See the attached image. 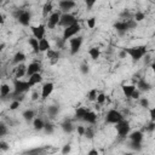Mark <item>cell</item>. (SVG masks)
Masks as SVG:
<instances>
[{"mask_svg": "<svg viewBox=\"0 0 155 155\" xmlns=\"http://www.w3.org/2000/svg\"><path fill=\"white\" fill-rule=\"evenodd\" d=\"M124 50H125L126 53L132 58L133 62L140 61V59L147 54V46H144V45L132 46V47H127V48H124Z\"/></svg>", "mask_w": 155, "mask_h": 155, "instance_id": "6da1fadb", "label": "cell"}, {"mask_svg": "<svg viewBox=\"0 0 155 155\" xmlns=\"http://www.w3.org/2000/svg\"><path fill=\"white\" fill-rule=\"evenodd\" d=\"M29 88H31L29 81H23L21 79H15V81H13V94L15 96H22L23 93L29 91Z\"/></svg>", "mask_w": 155, "mask_h": 155, "instance_id": "7a4b0ae2", "label": "cell"}, {"mask_svg": "<svg viewBox=\"0 0 155 155\" xmlns=\"http://www.w3.org/2000/svg\"><path fill=\"white\" fill-rule=\"evenodd\" d=\"M80 30H81V27H80L79 23H74V24H71V25L64 28V30H63V39H62V40H63V41H67V40L71 39L73 36H76V34H78Z\"/></svg>", "mask_w": 155, "mask_h": 155, "instance_id": "3957f363", "label": "cell"}, {"mask_svg": "<svg viewBox=\"0 0 155 155\" xmlns=\"http://www.w3.org/2000/svg\"><path fill=\"white\" fill-rule=\"evenodd\" d=\"M124 117H122V114L116 110V109H110L108 113H107V116H105V122L108 124H113V125H116L119 121H121Z\"/></svg>", "mask_w": 155, "mask_h": 155, "instance_id": "277c9868", "label": "cell"}, {"mask_svg": "<svg viewBox=\"0 0 155 155\" xmlns=\"http://www.w3.org/2000/svg\"><path fill=\"white\" fill-rule=\"evenodd\" d=\"M115 128H116V132H117V134H119L120 137H126V136H128V134H130V131H131V126H130L128 121H126V120H124V119L116 124Z\"/></svg>", "mask_w": 155, "mask_h": 155, "instance_id": "5b68a950", "label": "cell"}, {"mask_svg": "<svg viewBox=\"0 0 155 155\" xmlns=\"http://www.w3.org/2000/svg\"><path fill=\"white\" fill-rule=\"evenodd\" d=\"M82 42H84V38H82V36H73L71 39H69L70 53H71V54H76V53L80 51Z\"/></svg>", "mask_w": 155, "mask_h": 155, "instance_id": "8992f818", "label": "cell"}, {"mask_svg": "<svg viewBox=\"0 0 155 155\" xmlns=\"http://www.w3.org/2000/svg\"><path fill=\"white\" fill-rule=\"evenodd\" d=\"M17 21L24 25V27H28L30 24V21H31V13L27 10H21L17 12Z\"/></svg>", "mask_w": 155, "mask_h": 155, "instance_id": "52a82bcc", "label": "cell"}, {"mask_svg": "<svg viewBox=\"0 0 155 155\" xmlns=\"http://www.w3.org/2000/svg\"><path fill=\"white\" fill-rule=\"evenodd\" d=\"M74 23H78V19L75 18L74 15L68 13V12L62 13V16H61V21H59V25L67 28V27H69V25H71V24H74Z\"/></svg>", "mask_w": 155, "mask_h": 155, "instance_id": "ba28073f", "label": "cell"}, {"mask_svg": "<svg viewBox=\"0 0 155 155\" xmlns=\"http://www.w3.org/2000/svg\"><path fill=\"white\" fill-rule=\"evenodd\" d=\"M61 16H62V12H61V11L52 12V13L48 16V19H47V24H46V27H47L48 29H53L56 25H58V24H59Z\"/></svg>", "mask_w": 155, "mask_h": 155, "instance_id": "9c48e42d", "label": "cell"}, {"mask_svg": "<svg viewBox=\"0 0 155 155\" xmlns=\"http://www.w3.org/2000/svg\"><path fill=\"white\" fill-rule=\"evenodd\" d=\"M33 36L36 39H44L45 38V31H46V27L44 24H39V25H31L30 27Z\"/></svg>", "mask_w": 155, "mask_h": 155, "instance_id": "30bf717a", "label": "cell"}, {"mask_svg": "<svg viewBox=\"0 0 155 155\" xmlns=\"http://www.w3.org/2000/svg\"><path fill=\"white\" fill-rule=\"evenodd\" d=\"M54 90V84L53 82H45L41 87V98L46 99Z\"/></svg>", "mask_w": 155, "mask_h": 155, "instance_id": "8fae6325", "label": "cell"}, {"mask_svg": "<svg viewBox=\"0 0 155 155\" xmlns=\"http://www.w3.org/2000/svg\"><path fill=\"white\" fill-rule=\"evenodd\" d=\"M59 8L62 12H68L70 11L71 8L75 7V1L74 0H61L59 4H58Z\"/></svg>", "mask_w": 155, "mask_h": 155, "instance_id": "7c38bea8", "label": "cell"}, {"mask_svg": "<svg viewBox=\"0 0 155 155\" xmlns=\"http://www.w3.org/2000/svg\"><path fill=\"white\" fill-rule=\"evenodd\" d=\"M114 28L116 29V31H117L120 35H124V34H125L127 30H130L126 21H119V22L114 23Z\"/></svg>", "mask_w": 155, "mask_h": 155, "instance_id": "4fadbf2b", "label": "cell"}, {"mask_svg": "<svg viewBox=\"0 0 155 155\" xmlns=\"http://www.w3.org/2000/svg\"><path fill=\"white\" fill-rule=\"evenodd\" d=\"M40 69H41L40 63H36V62L30 63V64L27 67V76L29 78L30 75H33V74H35V73H40Z\"/></svg>", "mask_w": 155, "mask_h": 155, "instance_id": "5bb4252c", "label": "cell"}, {"mask_svg": "<svg viewBox=\"0 0 155 155\" xmlns=\"http://www.w3.org/2000/svg\"><path fill=\"white\" fill-rule=\"evenodd\" d=\"M137 88H138L140 92H148V91L151 88V86H150V84H149L148 81H145L144 79H139V80L137 81Z\"/></svg>", "mask_w": 155, "mask_h": 155, "instance_id": "9a60e30c", "label": "cell"}, {"mask_svg": "<svg viewBox=\"0 0 155 155\" xmlns=\"http://www.w3.org/2000/svg\"><path fill=\"white\" fill-rule=\"evenodd\" d=\"M136 88H137L136 85H124V86H122V93H124L125 97L131 98V96H132V93L136 91Z\"/></svg>", "mask_w": 155, "mask_h": 155, "instance_id": "2e32d148", "label": "cell"}, {"mask_svg": "<svg viewBox=\"0 0 155 155\" xmlns=\"http://www.w3.org/2000/svg\"><path fill=\"white\" fill-rule=\"evenodd\" d=\"M143 137H144L143 132H140V131H134L128 134V138L131 139V142H137V143H142Z\"/></svg>", "mask_w": 155, "mask_h": 155, "instance_id": "e0dca14e", "label": "cell"}, {"mask_svg": "<svg viewBox=\"0 0 155 155\" xmlns=\"http://www.w3.org/2000/svg\"><path fill=\"white\" fill-rule=\"evenodd\" d=\"M28 81H29L30 86L33 87V86H35V85H38V84H40L42 81V76H41L40 73H35V74H33V75L29 76V80Z\"/></svg>", "mask_w": 155, "mask_h": 155, "instance_id": "ac0fdd59", "label": "cell"}, {"mask_svg": "<svg viewBox=\"0 0 155 155\" xmlns=\"http://www.w3.org/2000/svg\"><path fill=\"white\" fill-rule=\"evenodd\" d=\"M51 48V45H50V41L47 39H40L39 40V50L40 52H47L48 50Z\"/></svg>", "mask_w": 155, "mask_h": 155, "instance_id": "d6986e66", "label": "cell"}, {"mask_svg": "<svg viewBox=\"0 0 155 155\" xmlns=\"http://www.w3.org/2000/svg\"><path fill=\"white\" fill-rule=\"evenodd\" d=\"M24 75H27V67L21 63V64H18V67L16 68L15 78H16V79H21V78H23Z\"/></svg>", "mask_w": 155, "mask_h": 155, "instance_id": "ffe728a7", "label": "cell"}, {"mask_svg": "<svg viewBox=\"0 0 155 155\" xmlns=\"http://www.w3.org/2000/svg\"><path fill=\"white\" fill-rule=\"evenodd\" d=\"M46 56H47V58L48 59H51V62L52 63H56L58 59H59V52L58 51H54V50H52V48H50L47 52H46Z\"/></svg>", "mask_w": 155, "mask_h": 155, "instance_id": "44dd1931", "label": "cell"}, {"mask_svg": "<svg viewBox=\"0 0 155 155\" xmlns=\"http://www.w3.org/2000/svg\"><path fill=\"white\" fill-rule=\"evenodd\" d=\"M84 121H86L87 124H94L97 121V114L94 111H91V110H87L85 117H84Z\"/></svg>", "mask_w": 155, "mask_h": 155, "instance_id": "7402d4cb", "label": "cell"}, {"mask_svg": "<svg viewBox=\"0 0 155 155\" xmlns=\"http://www.w3.org/2000/svg\"><path fill=\"white\" fill-rule=\"evenodd\" d=\"M28 42H29V45L31 46L34 53H39V52H40V50H39V39H36V38L33 36V38H30V39L28 40Z\"/></svg>", "mask_w": 155, "mask_h": 155, "instance_id": "603a6c76", "label": "cell"}, {"mask_svg": "<svg viewBox=\"0 0 155 155\" xmlns=\"http://www.w3.org/2000/svg\"><path fill=\"white\" fill-rule=\"evenodd\" d=\"M22 116H23V119L25 120V121H31V120H34V116H35V111L33 110V109H27V110H24L23 113H22Z\"/></svg>", "mask_w": 155, "mask_h": 155, "instance_id": "cb8c5ba5", "label": "cell"}, {"mask_svg": "<svg viewBox=\"0 0 155 155\" xmlns=\"http://www.w3.org/2000/svg\"><path fill=\"white\" fill-rule=\"evenodd\" d=\"M33 127H34L35 131H41V130H44V127H45V122H44V120L40 119V117L34 119V121H33Z\"/></svg>", "mask_w": 155, "mask_h": 155, "instance_id": "d4e9b609", "label": "cell"}, {"mask_svg": "<svg viewBox=\"0 0 155 155\" xmlns=\"http://www.w3.org/2000/svg\"><path fill=\"white\" fill-rule=\"evenodd\" d=\"M88 54H90V57L92 58V59H98L99 58V56H101V50L98 48V47H91L90 50H88Z\"/></svg>", "mask_w": 155, "mask_h": 155, "instance_id": "484cf974", "label": "cell"}, {"mask_svg": "<svg viewBox=\"0 0 155 155\" xmlns=\"http://www.w3.org/2000/svg\"><path fill=\"white\" fill-rule=\"evenodd\" d=\"M10 92H11L10 85H7V84H2L1 87H0V96H1V98L7 97V96L10 94Z\"/></svg>", "mask_w": 155, "mask_h": 155, "instance_id": "4316f807", "label": "cell"}, {"mask_svg": "<svg viewBox=\"0 0 155 155\" xmlns=\"http://www.w3.org/2000/svg\"><path fill=\"white\" fill-rule=\"evenodd\" d=\"M86 113H87V109L84 108V107H80V108H78V109L75 110V117H76V119H80V120H84Z\"/></svg>", "mask_w": 155, "mask_h": 155, "instance_id": "83f0119b", "label": "cell"}, {"mask_svg": "<svg viewBox=\"0 0 155 155\" xmlns=\"http://www.w3.org/2000/svg\"><path fill=\"white\" fill-rule=\"evenodd\" d=\"M24 59H25V54L23 52H17L13 56V63L15 64H21L22 62H24Z\"/></svg>", "mask_w": 155, "mask_h": 155, "instance_id": "f1b7e54d", "label": "cell"}, {"mask_svg": "<svg viewBox=\"0 0 155 155\" xmlns=\"http://www.w3.org/2000/svg\"><path fill=\"white\" fill-rule=\"evenodd\" d=\"M58 111H59V107L58 105H50L47 108V114H48L50 117H54L58 114Z\"/></svg>", "mask_w": 155, "mask_h": 155, "instance_id": "f546056e", "label": "cell"}, {"mask_svg": "<svg viewBox=\"0 0 155 155\" xmlns=\"http://www.w3.org/2000/svg\"><path fill=\"white\" fill-rule=\"evenodd\" d=\"M62 130L65 132V133H70L73 130H74V126H73V124L70 122V121H64L63 124H62Z\"/></svg>", "mask_w": 155, "mask_h": 155, "instance_id": "4dcf8cb0", "label": "cell"}, {"mask_svg": "<svg viewBox=\"0 0 155 155\" xmlns=\"http://www.w3.org/2000/svg\"><path fill=\"white\" fill-rule=\"evenodd\" d=\"M52 8H53V6H52V4L51 2H46L45 5H44V7H42V16H48V13H51L52 12Z\"/></svg>", "mask_w": 155, "mask_h": 155, "instance_id": "1f68e13d", "label": "cell"}, {"mask_svg": "<svg viewBox=\"0 0 155 155\" xmlns=\"http://www.w3.org/2000/svg\"><path fill=\"white\" fill-rule=\"evenodd\" d=\"M97 96H98V91H97L96 88H93V90H91V91H88V93H87V97H88V101H91V102H93V101H96V99H97Z\"/></svg>", "mask_w": 155, "mask_h": 155, "instance_id": "d6a6232c", "label": "cell"}, {"mask_svg": "<svg viewBox=\"0 0 155 155\" xmlns=\"http://www.w3.org/2000/svg\"><path fill=\"white\" fill-rule=\"evenodd\" d=\"M145 18V15L142 12V11H137L136 15H134V21L138 23V22H142L143 19Z\"/></svg>", "mask_w": 155, "mask_h": 155, "instance_id": "836d02e7", "label": "cell"}, {"mask_svg": "<svg viewBox=\"0 0 155 155\" xmlns=\"http://www.w3.org/2000/svg\"><path fill=\"white\" fill-rule=\"evenodd\" d=\"M19 105H21V101L13 99V101L11 102V104H10V110H16V109L19 108Z\"/></svg>", "mask_w": 155, "mask_h": 155, "instance_id": "e575fe53", "label": "cell"}, {"mask_svg": "<svg viewBox=\"0 0 155 155\" xmlns=\"http://www.w3.org/2000/svg\"><path fill=\"white\" fill-rule=\"evenodd\" d=\"M96 23H97V19H96L94 17H91V18L87 19V27H88L90 29H93V28L96 27Z\"/></svg>", "mask_w": 155, "mask_h": 155, "instance_id": "d590c367", "label": "cell"}, {"mask_svg": "<svg viewBox=\"0 0 155 155\" xmlns=\"http://www.w3.org/2000/svg\"><path fill=\"white\" fill-rule=\"evenodd\" d=\"M105 101H107V97H105V94H104V93H102V92H101V93H98L96 102H97L98 104H103Z\"/></svg>", "mask_w": 155, "mask_h": 155, "instance_id": "8d00e7d4", "label": "cell"}, {"mask_svg": "<svg viewBox=\"0 0 155 155\" xmlns=\"http://www.w3.org/2000/svg\"><path fill=\"white\" fill-rule=\"evenodd\" d=\"M80 71L82 73V74H88V71H90V67H88V64L87 63H82L81 65H80Z\"/></svg>", "mask_w": 155, "mask_h": 155, "instance_id": "74e56055", "label": "cell"}, {"mask_svg": "<svg viewBox=\"0 0 155 155\" xmlns=\"http://www.w3.org/2000/svg\"><path fill=\"white\" fill-rule=\"evenodd\" d=\"M86 138H88V139H92L93 138V136H94V133H93V130L91 128V127H87L86 128V131H85V134H84Z\"/></svg>", "mask_w": 155, "mask_h": 155, "instance_id": "f35d334b", "label": "cell"}, {"mask_svg": "<svg viewBox=\"0 0 155 155\" xmlns=\"http://www.w3.org/2000/svg\"><path fill=\"white\" fill-rule=\"evenodd\" d=\"M44 130H45V132H46L47 134H52V133H53V125H51V124H45Z\"/></svg>", "mask_w": 155, "mask_h": 155, "instance_id": "ab89813d", "label": "cell"}, {"mask_svg": "<svg viewBox=\"0 0 155 155\" xmlns=\"http://www.w3.org/2000/svg\"><path fill=\"white\" fill-rule=\"evenodd\" d=\"M139 104H140V107H143V108H149V99L148 98H140L139 99Z\"/></svg>", "mask_w": 155, "mask_h": 155, "instance_id": "60d3db41", "label": "cell"}, {"mask_svg": "<svg viewBox=\"0 0 155 155\" xmlns=\"http://www.w3.org/2000/svg\"><path fill=\"white\" fill-rule=\"evenodd\" d=\"M126 22H127V25H128V29H130V30H131V29H134V28L137 27V22H136L134 19H127Z\"/></svg>", "mask_w": 155, "mask_h": 155, "instance_id": "b9f144b4", "label": "cell"}, {"mask_svg": "<svg viewBox=\"0 0 155 155\" xmlns=\"http://www.w3.org/2000/svg\"><path fill=\"white\" fill-rule=\"evenodd\" d=\"M132 149L134 150H140L142 149V143H137V142H131V145H130Z\"/></svg>", "mask_w": 155, "mask_h": 155, "instance_id": "7bdbcfd3", "label": "cell"}, {"mask_svg": "<svg viewBox=\"0 0 155 155\" xmlns=\"http://www.w3.org/2000/svg\"><path fill=\"white\" fill-rule=\"evenodd\" d=\"M84 1H85L86 7L90 10V8H92V7L94 6V4H96V1H97V0H84Z\"/></svg>", "mask_w": 155, "mask_h": 155, "instance_id": "ee69618b", "label": "cell"}, {"mask_svg": "<svg viewBox=\"0 0 155 155\" xmlns=\"http://www.w3.org/2000/svg\"><path fill=\"white\" fill-rule=\"evenodd\" d=\"M6 132H7V127H6V125H5V124H0V136H1V137L5 136Z\"/></svg>", "mask_w": 155, "mask_h": 155, "instance_id": "f6af8a7d", "label": "cell"}, {"mask_svg": "<svg viewBox=\"0 0 155 155\" xmlns=\"http://www.w3.org/2000/svg\"><path fill=\"white\" fill-rule=\"evenodd\" d=\"M145 130L149 131V132H153V131L155 130V121H151V122L145 127Z\"/></svg>", "mask_w": 155, "mask_h": 155, "instance_id": "bcb514c9", "label": "cell"}, {"mask_svg": "<svg viewBox=\"0 0 155 155\" xmlns=\"http://www.w3.org/2000/svg\"><path fill=\"white\" fill-rule=\"evenodd\" d=\"M139 96H140V91H139L138 88H136V91L132 93L131 98H133V99H139Z\"/></svg>", "mask_w": 155, "mask_h": 155, "instance_id": "7dc6e473", "label": "cell"}, {"mask_svg": "<svg viewBox=\"0 0 155 155\" xmlns=\"http://www.w3.org/2000/svg\"><path fill=\"white\" fill-rule=\"evenodd\" d=\"M76 131H78V133H79V136H84V134H85V131H86V128H85L84 126H78V128H76Z\"/></svg>", "mask_w": 155, "mask_h": 155, "instance_id": "c3c4849f", "label": "cell"}, {"mask_svg": "<svg viewBox=\"0 0 155 155\" xmlns=\"http://www.w3.org/2000/svg\"><path fill=\"white\" fill-rule=\"evenodd\" d=\"M149 115H150V120L151 121H155V107L149 110Z\"/></svg>", "mask_w": 155, "mask_h": 155, "instance_id": "681fc988", "label": "cell"}, {"mask_svg": "<svg viewBox=\"0 0 155 155\" xmlns=\"http://www.w3.org/2000/svg\"><path fill=\"white\" fill-rule=\"evenodd\" d=\"M70 149H71V147H70L69 144H65V145L63 147V149H62V153H63V154H67V153L70 151Z\"/></svg>", "mask_w": 155, "mask_h": 155, "instance_id": "f907efd6", "label": "cell"}, {"mask_svg": "<svg viewBox=\"0 0 155 155\" xmlns=\"http://www.w3.org/2000/svg\"><path fill=\"white\" fill-rule=\"evenodd\" d=\"M0 149H1V150H7V149H8L7 143H5V142H0Z\"/></svg>", "mask_w": 155, "mask_h": 155, "instance_id": "816d5d0a", "label": "cell"}, {"mask_svg": "<svg viewBox=\"0 0 155 155\" xmlns=\"http://www.w3.org/2000/svg\"><path fill=\"white\" fill-rule=\"evenodd\" d=\"M143 58H144V64H149V62H150V56L147 53V54H145Z\"/></svg>", "mask_w": 155, "mask_h": 155, "instance_id": "f5cc1de1", "label": "cell"}, {"mask_svg": "<svg viewBox=\"0 0 155 155\" xmlns=\"http://www.w3.org/2000/svg\"><path fill=\"white\" fill-rule=\"evenodd\" d=\"M39 99V92H33L31 94V101H36Z\"/></svg>", "mask_w": 155, "mask_h": 155, "instance_id": "db71d44e", "label": "cell"}, {"mask_svg": "<svg viewBox=\"0 0 155 155\" xmlns=\"http://www.w3.org/2000/svg\"><path fill=\"white\" fill-rule=\"evenodd\" d=\"M87 155H98V150L92 149V150H90V151L87 153Z\"/></svg>", "mask_w": 155, "mask_h": 155, "instance_id": "11a10c76", "label": "cell"}, {"mask_svg": "<svg viewBox=\"0 0 155 155\" xmlns=\"http://www.w3.org/2000/svg\"><path fill=\"white\" fill-rule=\"evenodd\" d=\"M126 54H127V53H126V51H125V50H122V51L120 52V57H121V58H125V57H126Z\"/></svg>", "mask_w": 155, "mask_h": 155, "instance_id": "9f6ffc18", "label": "cell"}, {"mask_svg": "<svg viewBox=\"0 0 155 155\" xmlns=\"http://www.w3.org/2000/svg\"><path fill=\"white\" fill-rule=\"evenodd\" d=\"M150 67H151V69H153V73H154V75H155V61L150 64Z\"/></svg>", "mask_w": 155, "mask_h": 155, "instance_id": "6f0895ef", "label": "cell"}, {"mask_svg": "<svg viewBox=\"0 0 155 155\" xmlns=\"http://www.w3.org/2000/svg\"><path fill=\"white\" fill-rule=\"evenodd\" d=\"M4 47H5V44L2 42V44H1V46H0V50H4Z\"/></svg>", "mask_w": 155, "mask_h": 155, "instance_id": "680465c9", "label": "cell"}, {"mask_svg": "<svg viewBox=\"0 0 155 155\" xmlns=\"http://www.w3.org/2000/svg\"><path fill=\"white\" fill-rule=\"evenodd\" d=\"M154 61H155V56H154Z\"/></svg>", "mask_w": 155, "mask_h": 155, "instance_id": "91938a15", "label": "cell"}]
</instances>
